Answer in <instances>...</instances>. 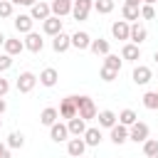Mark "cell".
I'll return each mask as SVG.
<instances>
[{
	"instance_id": "cell-1",
	"label": "cell",
	"mask_w": 158,
	"mask_h": 158,
	"mask_svg": "<svg viewBox=\"0 0 158 158\" xmlns=\"http://www.w3.org/2000/svg\"><path fill=\"white\" fill-rule=\"evenodd\" d=\"M77 99V114L84 118V121H91V118H96V104H94V99L91 96H74Z\"/></svg>"
},
{
	"instance_id": "cell-2",
	"label": "cell",
	"mask_w": 158,
	"mask_h": 158,
	"mask_svg": "<svg viewBox=\"0 0 158 158\" xmlns=\"http://www.w3.org/2000/svg\"><path fill=\"white\" fill-rule=\"evenodd\" d=\"M94 10V0H72V17L74 20H86L89 12Z\"/></svg>"
},
{
	"instance_id": "cell-3",
	"label": "cell",
	"mask_w": 158,
	"mask_h": 158,
	"mask_svg": "<svg viewBox=\"0 0 158 158\" xmlns=\"http://www.w3.org/2000/svg\"><path fill=\"white\" fill-rule=\"evenodd\" d=\"M148 133H151V128L143 121H136V123L128 126V141H133V143H143L148 138Z\"/></svg>"
},
{
	"instance_id": "cell-4",
	"label": "cell",
	"mask_w": 158,
	"mask_h": 158,
	"mask_svg": "<svg viewBox=\"0 0 158 158\" xmlns=\"http://www.w3.org/2000/svg\"><path fill=\"white\" fill-rule=\"evenodd\" d=\"M42 32H44V35H49V37H54V35L64 32V22H62V17L49 15L47 20H42Z\"/></svg>"
},
{
	"instance_id": "cell-5",
	"label": "cell",
	"mask_w": 158,
	"mask_h": 158,
	"mask_svg": "<svg viewBox=\"0 0 158 158\" xmlns=\"http://www.w3.org/2000/svg\"><path fill=\"white\" fill-rule=\"evenodd\" d=\"M131 79H133V84H138V86H146V84L153 79V69H151V67H146V64H136V67H133V74H131Z\"/></svg>"
},
{
	"instance_id": "cell-6",
	"label": "cell",
	"mask_w": 158,
	"mask_h": 158,
	"mask_svg": "<svg viewBox=\"0 0 158 158\" xmlns=\"http://www.w3.org/2000/svg\"><path fill=\"white\" fill-rule=\"evenodd\" d=\"M15 86H17L20 94H30V91L37 86V77H35L32 72H22V74L17 77V81H15Z\"/></svg>"
},
{
	"instance_id": "cell-7",
	"label": "cell",
	"mask_w": 158,
	"mask_h": 158,
	"mask_svg": "<svg viewBox=\"0 0 158 158\" xmlns=\"http://www.w3.org/2000/svg\"><path fill=\"white\" fill-rule=\"evenodd\" d=\"M22 42H25V49H30L32 54H40V52L44 49V40H42V35H37V32H27Z\"/></svg>"
},
{
	"instance_id": "cell-8",
	"label": "cell",
	"mask_w": 158,
	"mask_h": 158,
	"mask_svg": "<svg viewBox=\"0 0 158 158\" xmlns=\"http://www.w3.org/2000/svg\"><path fill=\"white\" fill-rule=\"evenodd\" d=\"M148 40V30L141 25V22H131V30H128V42L133 44H143Z\"/></svg>"
},
{
	"instance_id": "cell-9",
	"label": "cell",
	"mask_w": 158,
	"mask_h": 158,
	"mask_svg": "<svg viewBox=\"0 0 158 158\" xmlns=\"http://www.w3.org/2000/svg\"><path fill=\"white\" fill-rule=\"evenodd\" d=\"M111 133H109V138H111V143H116V146H121V143H126L128 141V126H123V123H114L111 128H109Z\"/></svg>"
},
{
	"instance_id": "cell-10",
	"label": "cell",
	"mask_w": 158,
	"mask_h": 158,
	"mask_svg": "<svg viewBox=\"0 0 158 158\" xmlns=\"http://www.w3.org/2000/svg\"><path fill=\"white\" fill-rule=\"evenodd\" d=\"M52 15V7H49V2H44V0H37L32 7H30V17L32 20H47Z\"/></svg>"
},
{
	"instance_id": "cell-11",
	"label": "cell",
	"mask_w": 158,
	"mask_h": 158,
	"mask_svg": "<svg viewBox=\"0 0 158 158\" xmlns=\"http://www.w3.org/2000/svg\"><path fill=\"white\" fill-rule=\"evenodd\" d=\"M49 138H52L54 143L69 141V128H67V123H59V121H54V123L49 126Z\"/></svg>"
},
{
	"instance_id": "cell-12",
	"label": "cell",
	"mask_w": 158,
	"mask_h": 158,
	"mask_svg": "<svg viewBox=\"0 0 158 158\" xmlns=\"http://www.w3.org/2000/svg\"><path fill=\"white\" fill-rule=\"evenodd\" d=\"M128 30H131V22H126V20H116L111 25L114 40H121V42H128Z\"/></svg>"
},
{
	"instance_id": "cell-13",
	"label": "cell",
	"mask_w": 158,
	"mask_h": 158,
	"mask_svg": "<svg viewBox=\"0 0 158 158\" xmlns=\"http://www.w3.org/2000/svg\"><path fill=\"white\" fill-rule=\"evenodd\" d=\"M59 116L62 118H74L77 116V99L74 96H67V99H62V104H59Z\"/></svg>"
},
{
	"instance_id": "cell-14",
	"label": "cell",
	"mask_w": 158,
	"mask_h": 158,
	"mask_svg": "<svg viewBox=\"0 0 158 158\" xmlns=\"http://www.w3.org/2000/svg\"><path fill=\"white\" fill-rule=\"evenodd\" d=\"M84 151H86V143H84V138H81V136H74V138H69V141H67V153H69L72 158L84 156Z\"/></svg>"
},
{
	"instance_id": "cell-15",
	"label": "cell",
	"mask_w": 158,
	"mask_h": 158,
	"mask_svg": "<svg viewBox=\"0 0 158 158\" xmlns=\"http://www.w3.org/2000/svg\"><path fill=\"white\" fill-rule=\"evenodd\" d=\"M69 40H72V47L74 49H79V52H84V49H89V44H91V37H89V32H74V35H69Z\"/></svg>"
},
{
	"instance_id": "cell-16",
	"label": "cell",
	"mask_w": 158,
	"mask_h": 158,
	"mask_svg": "<svg viewBox=\"0 0 158 158\" xmlns=\"http://www.w3.org/2000/svg\"><path fill=\"white\" fill-rule=\"evenodd\" d=\"M121 59H128V62H138V59H141V44H133V42H123V47H121Z\"/></svg>"
},
{
	"instance_id": "cell-17",
	"label": "cell",
	"mask_w": 158,
	"mask_h": 158,
	"mask_svg": "<svg viewBox=\"0 0 158 158\" xmlns=\"http://www.w3.org/2000/svg\"><path fill=\"white\" fill-rule=\"evenodd\" d=\"M57 79H59V74H57V69H54V67H44V69L40 72V77H37V81H40L42 86H47V89H49V86H54V84H57Z\"/></svg>"
},
{
	"instance_id": "cell-18",
	"label": "cell",
	"mask_w": 158,
	"mask_h": 158,
	"mask_svg": "<svg viewBox=\"0 0 158 158\" xmlns=\"http://www.w3.org/2000/svg\"><path fill=\"white\" fill-rule=\"evenodd\" d=\"M5 54H10V57H17V54H22V49H25V42L22 40H17V37H5Z\"/></svg>"
},
{
	"instance_id": "cell-19",
	"label": "cell",
	"mask_w": 158,
	"mask_h": 158,
	"mask_svg": "<svg viewBox=\"0 0 158 158\" xmlns=\"http://www.w3.org/2000/svg\"><path fill=\"white\" fill-rule=\"evenodd\" d=\"M67 128H69V136H84V131H86V121L77 114L74 118H67Z\"/></svg>"
},
{
	"instance_id": "cell-20",
	"label": "cell",
	"mask_w": 158,
	"mask_h": 158,
	"mask_svg": "<svg viewBox=\"0 0 158 158\" xmlns=\"http://www.w3.org/2000/svg\"><path fill=\"white\" fill-rule=\"evenodd\" d=\"M81 138H84V143H86V146H91V148H94V146H99V143H101V138H104V136H101V128H99V126H86V131H84V136H81Z\"/></svg>"
},
{
	"instance_id": "cell-21",
	"label": "cell",
	"mask_w": 158,
	"mask_h": 158,
	"mask_svg": "<svg viewBox=\"0 0 158 158\" xmlns=\"http://www.w3.org/2000/svg\"><path fill=\"white\" fill-rule=\"evenodd\" d=\"M49 7H52V15L57 17L72 15V0H49Z\"/></svg>"
},
{
	"instance_id": "cell-22",
	"label": "cell",
	"mask_w": 158,
	"mask_h": 158,
	"mask_svg": "<svg viewBox=\"0 0 158 158\" xmlns=\"http://www.w3.org/2000/svg\"><path fill=\"white\" fill-rule=\"evenodd\" d=\"M96 118H99V128H111L118 121V114H114L111 109H104V111L96 114Z\"/></svg>"
},
{
	"instance_id": "cell-23",
	"label": "cell",
	"mask_w": 158,
	"mask_h": 158,
	"mask_svg": "<svg viewBox=\"0 0 158 158\" xmlns=\"http://www.w3.org/2000/svg\"><path fill=\"white\" fill-rule=\"evenodd\" d=\"M12 22H15V30H17L20 35H27V32H32V25H35V20H32L30 15H17Z\"/></svg>"
},
{
	"instance_id": "cell-24",
	"label": "cell",
	"mask_w": 158,
	"mask_h": 158,
	"mask_svg": "<svg viewBox=\"0 0 158 158\" xmlns=\"http://www.w3.org/2000/svg\"><path fill=\"white\" fill-rule=\"evenodd\" d=\"M72 47V40H69V35H64V32H59V35H54V40H52V49L57 52V54H62V52H67Z\"/></svg>"
},
{
	"instance_id": "cell-25",
	"label": "cell",
	"mask_w": 158,
	"mask_h": 158,
	"mask_svg": "<svg viewBox=\"0 0 158 158\" xmlns=\"http://www.w3.org/2000/svg\"><path fill=\"white\" fill-rule=\"evenodd\" d=\"M57 118H59V111H57L54 106H47V109H42V114H40V123L47 126V128H49Z\"/></svg>"
},
{
	"instance_id": "cell-26",
	"label": "cell",
	"mask_w": 158,
	"mask_h": 158,
	"mask_svg": "<svg viewBox=\"0 0 158 158\" xmlns=\"http://www.w3.org/2000/svg\"><path fill=\"white\" fill-rule=\"evenodd\" d=\"M89 49H91L96 57H99V54L104 57V54H109V52H111V44H109V40H101V37H99V40H91Z\"/></svg>"
},
{
	"instance_id": "cell-27",
	"label": "cell",
	"mask_w": 158,
	"mask_h": 158,
	"mask_svg": "<svg viewBox=\"0 0 158 158\" xmlns=\"http://www.w3.org/2000/svg\"><path fill=\"white\" fill-rule=\"evenodd\" d=\"M121 15H123L126 22H138V20H141L138 7H133V5H123V7H121Z\"/></svg>"
},
{
	"instance_id": "cell-28",
	"label": "cell",
	"mask_w": 158,
	"mask_h": 158,
	"mask_svg": "<svg viewBox=\"0 0 158 158\" xmlns=\"http://www.w3.org/2000/svg\"><path fill=\"white\" fill-rule=\"evenodd\" d=\"M114 7H116L114 0H94V10H96L99 15H109V12H114Z\"/></svg>"
},
{
	"instance_id": "cell-29",
	"label": "cell",
	"mask_w": 158,
	"mask_h": 158,
	"mask_svg": "<svg viewBox=\"0 0 158 158\" xmlns=\"http://www.w3.org/2000/svg\"><path fill=\"white\" fill-rule=\"evenodd\" d=\"M138 121V114L133 111V109H123L121 114H118V123H123V126H131V123H136Z\"/></svg>"
},
{
	"instance_id": "cell-30",
	"label": "cell",
	"mask_w": 158,
	"mask_h": 158,
	"mask_svg": "<svg viewBox=\"0 0 158 158\" xmlns=\"http://www.w3.org/2000/svg\"><path fill=\"white\" fill-rule=\"evenodd\" d=\"M141 101H143V106H146V109H151V111H158V91H146Z\"/></svg>"
},
{
	"instance_id": "cell-31",
	"label": "cell",
	"mask_w": 158,
	"mask_h": 158,
	"mask_svg": "<svg viewBox=\"0 0 158 158\" xmlns=\"http://www.w3.org/2000/svg\"><path fill=\"white\" fill-rule=\"evenodd\" d=\"M121 59H118V54H104V67H109V69H114V72H121Z\"/></svg>"
},
{
	"instance_id": "cell-32",
	"label": "cell",
	"mask_w": 158,
	"mask_h": 158,
	"mask_svg": "<svg viewBox=\"0 0 158 158\" xmlns=\"http://www.w3.org/2000/svg\"><path fill=\"white\" fill-rule=\"evenodd\" d=\"M22 146H25V136L20 131H12L7 136V148H22Z\"/></svg>"
},
{
	"instance_id": "cell-33",
	"label": "cell",
	"mask_w": 158,
	"mask_h": 158,
	"mask_svg": "<svg viewBox=\"0 0 158 158\" xmlns=\"http://www.w3.org/2000/svg\"><path fill=\"white\" fill-rule=\"evenodd\" d=\"M158 153V138H146L143 141V156H156Z\"/></svg>"
},
{
	"instance_id": "cell-34",
	"label": "cell",
	"mask_w": 158,
	"mask_h": 158,
	"mask_svg": "<svg viewBox=\"0 0 158 158\" xmlns=\"http://www.w3.org/2000/svg\"><path fill=\"white\" fill-rule=\"evenodd\" d=\"M138 12H141V20H156V7L153 5H141Z\"/></svg>"
},
{
	"instance_id": "cell-35",
	"label": "cell",
	"mask_w": 158,
	"mask_h": 158,
	"mask_svg": "<svg viewBox=\"0 0 158 158\" xmlns=\"http://www.w3.org/2000/svg\"><path fill=\"white\" fill-rule=\"evenodd\" d=\"M99 77H101L104 81H114V79L118 77V72H114V69H109V67H101V72H99Z\"/></svg>"
},
{
	"instance_id": "cell-36",
	"label": "cell",
	"mask_w": 158,
	"mask_h": 158,
	"mask_svg": "<svg viewBox=\"0 0 158 158\" xmlns=\"http://www.w3.org/2000/svg\"><path fill=\"white\" fill-rule=\"evenodd\" d=\"M12 7H15V5H12L10 0H0V17H10V15H12Z\"/></svg>"
},
{
	"instance_id": "cell-37",
	"label": "cell",
	"mask_w": 158,
	"mask_h": 158,
	"mask_svg": "<svg viewBox=\"0 0 158 158\" xmlns=\"http://www.w3.org/2000/svg\"><path fill=\"white\" fill-rule=\"evenodd\" d=\"M10 67H12V57H10V54H0V74L7 72Z\"/></svg>"
},
{
	"instance_id": "cell-38",
	"label": "cell",
	"mask_w": 158,
	"mask_h": 158,
	"mask_svg": "<svg viewBox=\"0 0 158 158\" xmlns=\"http://www.w3.org/2000/svg\"><path fill=\"white\" fill-rule=\"evenodd\" d=\"M7 91H10V81H7V79H2V77H0V96H5V94H7Z\"/></svg>"
},
{
	"instance_id": "cell-39",
	"label": "cell",
	"mask_w": 158,
	"mask_h": 158,
	"mask_svg": "<svg viewBox=\"0 0 158 158\" xmlns=\"http://www.w3.org/2000/svg\"><path fill=\"white\" fill-rule=\"evenodd\" d=\"M10 2H12V5H22V7H32L37 0H10Z\"/></svg>"
},
{
	"instance_id": "cell-40",
	"label": "cell",
	"mask_w": 158,
	"mask_h": 158,
	"mask_svg": "<svg viewBox=\"0 0 158 158\" xmlns=\"http://www.w3.org/2000/svg\"><path fill=\"white\" fill-rule=\"evenodd\" d=\"M0 158H12V156H10V148H7V143H0Z\"/></svg>"
},
{
	"instance_id": "cell-41",
	"label": "cell",
	"mask_w": 158,
	"mask_h": 158,
	"mask_svg": "<svg viewBox=\"0 0 158 158\" xmlns=\"http://www.w3.org/2000/svg\"><path fill=\"white\" fill-rule=\"evenodd\" d=\"M5 111H7V101H5V99H2V96H0V116H2V114H5Z\"/></svg>"
},
{
	"instance_id": "cell-42",
	"label": "cell",
	"mask_w": 158,
	"mask_h": 158,
	"mask_svg": "<svg viewBox=\"0 0 158 158\" xmlns=\"http://www.w3.org/2000/svg\"><path fill=\"white\" fill-rule=\"evenodd\" d=\"M123 5H133V7H141V0H126Z\"/></svg>"
},
{
	"instance_id": "cell-43",
	"label": "cell",
	"mask_w": 158,
	"mask_h": 158,
	"mask_svg": "<svg viewBox=\"0 0 158 158\" xmlns=\"http://www.w3.org/2000/svg\"><path fill=\"white\" fill-rule=\"evenodd\" d=\"M158 0H141V5H156Z\"/></svg>"
},
{
	"instance_id": "cell-44",
	"label": "cell",
	"mask_w": 158,
	"mask_h": 158,
	"mask_svg": "<svg viewBox=\"0 0 158 158\" xmlns=\"http://www.w3.org/2000/svg\"><path fill=\"white\" fill-rule=\"evenodd\" d=\"M2 44H5V35L0 32V47H2Z\"/></svg>"
},
{
	"instance_id": "cell-45",
	"label": "cell",
	"mask_w": 158,
	"mask_h": 158,
	"mask_svg": "<svg viewBox=\"0 0 158 158\" xmlns=\"http://www.w3.org/2000/svg\"><path fill=\"white\" fill-rule=\"evenodd\" d=\"M153 59H156V62H158V52H156V54H153Z\"/></svg>"
},
{
	"instance_id": "cell-46",
	"label": "cell",
	"mask_w": 158,
	"mask_h": 158,
	"mask_svg": "<svg viewBox=\"0 0 158 158\" xmlns=\"http://www.w3.org/2000/svg\"><path fill=\"white\" fill-rule=\"evenodd\" d=\"M148 158H158V153H156V156H148Z\"/></svg>"
},
{
	"instance_id": "cell-47",
	"label": "cell",
	"mask_w": 158,
	"mask_h": 158,
	"mask_svg": "<svg viewBox=\"0 0 158 158\" xmlns=\"http://www.w3.org/2000/svg\"><path fill=\"white\" fill-rule=\"evenodd\" d=\"M0 131H2V118H0Z\"/></svg>"
},
{
	"instance_id": "cell-48",
	"label": "cell",
	"mask_w": 158,
	"mask_h": 158,
	"mask_svg": "<svg viewBox=\"0 0 158 158\" xmlns=\"http://www.w3.org/2000/svg\"><path fill=\"white\" fill-rule=\"evenodd\" d=\"M79 158H84V156H79Z\"/></svg>"
}]
</instances>
